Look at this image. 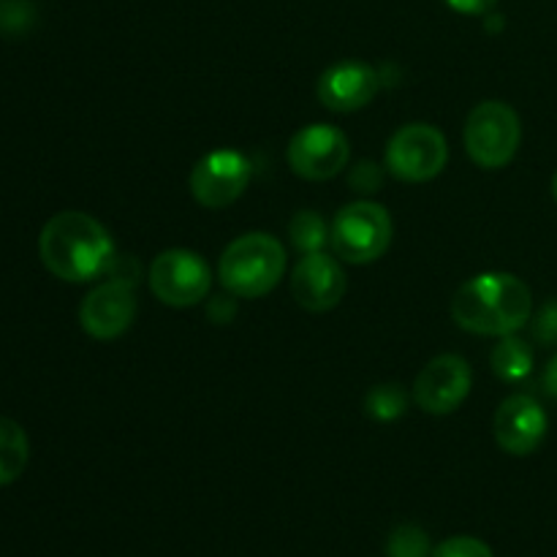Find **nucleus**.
I'll return each mask as SVG.
<instances>
[{
  "label": "nucleus",
  "instance_id": "nucleus-1",
  "mask_svg": "<svg viewBox=\"0 0 557 557\" xmlns=\"http://www.w3.org/2000/svg\"><path fill=\"white\" fill-rule=\"evenodd\" d=\"M38 253L54 277L69 283L109 275L117 256L107 228L92 215L76 210L49 218L38 237Z\"/></svg>",
  "mask_w": 557,
  "mask_h": 557
},
{
  "label": "nucleus",
  "instance_id": "nucleus-2",
  "mask_svg": "<svg viewBox=\"0 0 557 557\" xmlns=\"http://www.w3.org/2000/svg\"><path fill=\"white\" fill-rule=\"evenodd\" d=\"M531 288L509 272H482L462 283L451 299V319L473 335H515L531 321Z\"/></svg>",
  "mask_w": 557,
  "mask_h": 557
},
{
  "label": "nucleus",
  "instance_id": "nucleus-3",
  "mask_svg": "<svg viewBox=\"0 0 557 557\" xmlns=\"http://www.w3.org/2000/svg\"><path fill=\"white\" fill-rule=\"evenodd\" d=\"M286 270L281 239L267 232H250L234 239L218 261V277L232 297L256 299L270 294Z\"/></svg>",
  "mask_w": 557,
  "mask_h": 557
},
{
  "label": "nucleus",
  "instance_id": "nucleus-4",
  "mask_svg": "<svg viewBox=\"0 0 557 557\" xmlns=\"http://www.w3.org/2000/svg\"><path fill=\"white\" fill-rule=\"evenodd\" d=\"M466 150L482 169H504L522 141L520 114L504 101H482L466 120Z\"/></svg>",
  "mask_w": 557,
  "mask_h": 557
},
{
  "label": "nucleus",
  "instance_id": "nucleus-5",
  "mask_svg": "<svg viewBox=\"0 0 557 557\" xmlns=\"http://www.w3.org/2000/svg\"><path fill=\"white\" fill-rule=\"evenodd\" d=\"M330 243L348 264H370L381 259L392 243V218L375 201H351L332 221Z\"/></svg>",
  "mask_w": 557,
  "mask_h": 557
},
{
  "label": "nucleus",
  "instance_id": "nucleus-6",
  "mask_svg": "<svg viewBox=\"0 0 557 557\" xmlns=\"http://www.w3.org/2000/svg\"><path fill=\"white\" fill-rule=\"evenodd\" d=\"M449 158L444 134L428 123L403 125L386 147V166L397 180L428 183L438 177Z\"/></svg>",
  "mask_w": 557,
  "mask_h": 557
},
{
  "label": "nucleus",
  "instance_id": "nucleus-7",
  "mask_svg": "<svg viewBox=\"0 0 557 557\" xmlns=\"http://www.w3.org/2000/svg\"><path fill=\"white\" fill-rule=\"evenodd\" d=\"M150 288L163 305L190 308L210 294L212 270L194 250H163L150 264Z\"/></svg>",
  "mask_w": 557,
  "mask_h": 557
},
{
  "label": "nucleus",
  "instance_id": "nucleus-8",
  "mask_svg": "<svg viewBox=\"0 0 557 557\" xmlns=\"http://www.w3.org/2000/svg\"><path fill=\"white\" fill-rule=\"evenodd\" d=\"M253 177V166L237 150H212L201 158L190 172V194L201 207L223 210L234 205L248 188Z\"/></svg>",
  "mask_w": 557,
  "mask_h": 557
},
{
  "label": "nucleus",
  "instance_id": "nucleus-9",
  "mask_svg": "<svg viewBox=\"0 0 557 557\" xmlns=\"http://www.w3.org/2000/svg\"><path fill=\"white\" fill-rule=\"evenodd\" d=\"M348 163V139L341 128L324 123H313L297 131L288 141V166L297 177L330 180L343 172Z\"/></svg>",
  "mask_w": 557,
  "mask_h": 557
},
{
  "label": "nucleus",
  "instance_id": "nucleus-10",
  "mask_svg": "<svg viewBox=\"0 0 557 557\" xmlns=\"http://www.w3.org/2000/svg\"><path fill=\"white\" fill-rule=\"evenodd\" d=\"M468 392H471V364L457 354H441L430 359L417 375L413 400L424 413L444 417L462 406Z\"/></svg>",
  "mask_w": 557,
  "mask_h": 557
},
{
  "label": "nucleus",
  "instance_id": "nucleus-11",
  "mask_svg": "<svg viewBox=\"0 0 557 557\" xmlns=\"http://www.w3.org/2000/svg\"><path fill=\"white\" fill-rule=\"evenodd\" d=\"M134 319H136L134 283L117 281V277H112V281L92 288L79 308L82 330H85L90 337H96V341H114V337H120L123 332H128V326L134 324Z\"/></svg>",
  "mask_w": 557,
  "mask_h": 557
},
{
  "label": "nucleus",
  "instance_id": "nucleus-12",
  "mask_svg": "<svg viewBox=\"0 0 557 557\" xmlns=\"http://www.w3.org/2000/svg\"><path fill=\"white\" fill-rule=\"evenodd\" d=\"M547 413L531 395H511L495 411V441L506 455H533L547 438Z\"/></svg>",
  "mask_w": 557,
  "mask_h": 557
},
{
  "label": "nucleus",
  "instance_id": "nucleus-13",
  "mask_svg": "<svg viewBox=\"0 0 557 557\" xmlns=\"http://www.w3.org/2000/svg\"><path fill=\"white\" fill-rule=\"evenodd\" d=\"M346 272L324 250L305 253L294 267L292 294L299 308L310 310V313H324V310L335 308L346 294Z\"/></svg>",
  "mask_w": 557,
  "mask_h": 557
},
{
  "label": "nucleus",
  "instance_id": "nucleus-14",
  "mask_svg": "<svg viewBox=\"0 0 557 557\" xmlns=\"http://www.w3.org/2000/svg\"><path fill=\"white\" fill-rule=\"evenodd\" d=\"M381 87V74L359 60H343L319 79V98L332 112H357L368 107Z\"/></svg>",
  "mask_w": 557,
  "mask_h": 557
},
{
  "label": "nucleus",
  "instance_id": "nucleus-15",
  "mask_svg": "<svg viewBox=\"0 0 557 557\" xmlns=\"http://www.w3.org/2000/svg\"><path fill=\"white\" fill-rule=\"evenodd\" d=\"M493 373L506 384H520L533 373V348L515 335L500 337L498 346L490 354Z\"/></svg>",
  "mask_w": 557,
  "mask_h": 557
},
{
  "label": "nucleus",
  "instance_id": "nucleus-16",
  "mask_svg": "<svg viewBox=\"0 0 557 557\" xmlns=\"http://www.w3.org/2000/svg\"><path fill=\"white\" fill-rule=\"evenodd\" d=\"M30 460V444L27 435L14 419L0 417V487L16 482L25 473Z\"/></svg>",
  "mask_w": 557,
  "mask_h": 557
},
{
  "label": "nucleus",
  "instance_id": "nucleus-17",
  "mask_svg": "<svg viewBox=\"0 0 557 557\" xmlns=\"http://www.w3.org/2000/svg\"><path fill=\"white\" fill-rule=\"evenodd\" d=\"M332 228L326 226L324 218L313 210H302L292 218L288 223V237H292L294 248L299 253H319L326 243H330Z\"/></svg>",
  "mask_w": 557,
  "mask_h": 557
},
{
  "label": "nucleus",
  "instance_id": "nucleus-18",
  "mask_svg": "<svg viewBox=\"0 0 557 557\" xmlns=\"http://www.w3.org/2000/svg\"><path fill=\"white\" fill-rule=\"evenodd\" d=\"M408 406V392L400 384H379L368 392L364 397V411L375 419V422H395L403 417Z\"/></svg>",
  "mask_w": 557,
  "mask_h": 557
},
{
  "label": "nucleus",
  "instance_id": "nucleus-19",
  "mask_svg": "<svg viewBox=\"0 0 557 557\" xmlns=\"http://www.w3.org/2000/svg\"><path fill=\"white\" fill-rule=\"evenodd\" d=\"M386 557H433V547L422 528L400 525L386 542Z\"/></svg>",
  "mask_w": 557,
  "mask_h": 557
},
{
  "label": "nucleus",
  "instance_id": "nucleus-20",
  "mask_svg": "<svg viewBox=\"0 0 557 557\" xmlns=\"http://www.w3.org/2000/svg\"><path fill=\"white\" fill-rule=\"evenodd\" d=\"M433 557H495L493 549L473 536H455L441 542L433 549Z\"/></svg>",
  "mask_w": 557,
  "mask_h": 557
},
{
  "label": "nucleus",
  "instance_id": "nucleus-21",
  "mask_svg": "<svg viewBox=\"0 0 557 557\" xmlns=\"http://www.w3.org/2000/svg\"><path fill=\"white\" fill-rule=\"evenodd\" d=\"M533 341L542 346H557V299H549L533 319Z\"/></svg>",
  "mask_w": 557,
  "mask_h": 557
},
{
  "label": "nucleus",
  "instance_id": "nucleus-22",
  "mask_svg": "<svg viewBox=\"0 0 557 557\" xmlns=\"http://www.w3.org/2000/svg\"><path fill=\"white\" fill-rule=\"evenodd\" d=\"M351 188L357 194H373L381 188V169L375 163H359L351 174Z\"/></svg>",
  "mask_w": 557,
  "mask_h": 557
},
{
  "label": "nucleus",
  "instance_id": "nucleus-23",
  "mask_svg": "<svg viewBox=\"0 0 557 557\" xmlns=\"http://www.w3.org/2000/svg\"><path fill=\"white\" fill-rule=\"evenodd\" d=\"M498 3V0H446V5L455 11H460V14H487L493 5Z\"/></svg>",
  "mask_w": 557,
  "mask_h": 557
},
{
  "label": "nucleus",
  "instance_id": "nucleus-24",
  "mask_svg": "<svg viewBox=\"0 0 557 557\" xmlns=\"http://www.w3.org/2000/svg\"><path fill=\"white\" fill-rule=\"evenodd\" d=\"M234 315V305L228 297H215V302L210 305V319L218 321V324H226Z\"/></svg>",
  "mask_w": 557,
  "mask_h": 557
},
{
  "label": "nucleus",
  "instance_id": "nucleus-25",
  "mask_svg": "<svg viewBox=\"0 0 557 557\" xmlns=\"http://www.w3.org/2000/svg\"><path fill=\"white\" fill-rule=\"evenodd\" d=\"M544 392L557 400V357L547 364V370H544Z\"/></svg>",
  "mask_w": 557,
  "mask_h": 557
},
{
  "label": "nucleus",
  "instance_id": "nucleus-26",
  "mask_svg": "<svg viewBox=\"0 0 557 557\" xmlns=\"http://www.w3.org/2000/svg\"><path fill=\"white\" fill-rule=\"evenodd\" d=\"M553 196H555V201H557V172H555V180H553Z\"/></svg>",
  "mask_w": 557,
  "mask_h": 557
}]
</instances>
